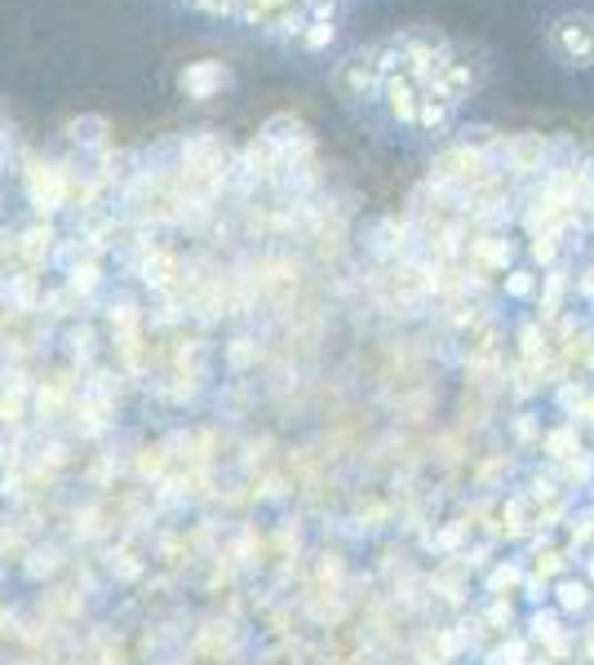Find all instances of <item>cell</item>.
Here are the masks:
<instances>
[{
	"label": "cell",
	"instance_id": "obj_8",
	"mask_svg": "<svg viewBox=\"0 0 594 665\" xmlns=\"http://www.w3.org/2000/svg\"><path fill=\"white\" fill-rule=\"evenodd\" d=\"M262 143L276 151H311V129L298 116H271L262 125Z\"/></svg>",
	"mask_w": 594,
	"mask_h": 665
},
{
	"label": "cell",
	"instance_id": "obj_20",
	"mask_svg": "<svg viewBox=\"0 0 594 665\" xmlns=\"http://www.w3.org/2000/svg\"><path fill=\"white\" fill-rule=\"evenodd\" d=\"M559 293H563V271H550L546 275V297H541V319L559 315Z\"/></svg>",
	"mask_w": 594,
	"mask_h": 665
},
{
	"label": "cell",
	"instance_id": "obj_24",
	"mask_svg": "<svg viewBox=\"0 0 594 665\" xmlns=\"http://www.w3.org/2000/svg\"><path fill=\"white\" fill-rule=\"evenodd\" d=\"M581 293H585V297H594V267L581 275Z\"/></svg>",
	"mask_w": 594,
	"mask_h": 665
},
{
	"label": "cell",
	"instance_id": "obj_1",
	"mask_svg": "<svg viewBox=\"0 0 594 665\" xmlns=\"http://www.w3.org/2000/svg\"><path fill=\"white\" fill-rule=\"evenodd\" d=\"M546 45L563 67L590 71L594 67V14L585 10H568L546 27Z\"/></svg>",
	"mask_w": 594,
	"mask_h": 665
},
{
	"label": "cell",
	"instance_id": "obj_10",
	"mask_svg": "<svg viewBox=\"0 0 594 665\" xmlns=\"http://www.w3.org/2000/svg\"><path fill=\"white\" fill-rule=\"evenodd\" d=\"M541 453H546V458H554V462L576 458V453H581V435H576V426H572V421H563V426L546 430V435H541Z\"/></svg>",
	"mask_w": 594,
	"mask_h": 665
},
{
	"label": "cell",
	"instance_id": "obj_12",
	"mask_svg": "<svg viewBox=\"0 0 594 665\" xmlns=\"http://www.w3.org/2000/svg\"><path fill=\"white\" fill-rule=\"evenodd\" d=\"M519 356H524V364H533V369H541V364H546L550 342H546L541 324H524V328H519Z\"/></svg>",
	"mask_w": 594,
	"mask_h": 665
},
{
	"label": "cell",
	"instance_id": "obj_25",
	"mask_svg": "<svg viewBox=\"0 0 594 665\" xmlns=\"http://www.w3.org/2000/svg\"><path fill=\"white\" fill-rule=\"evenodd\" d=\"M585 582H590V590H594V554L585 560Z\"/></svg>",
	"mask_w": 594,
	"mask_h": 665
},
{
	"label": "cell",
	"instance_id": "obj_9",
	"mask_svg": "<svg viewBox=\"0 0 594 665\" xmlns=\"http://www.w3.org/2000/svg\"><path fill=\"white\" fill-rule=\"evenodd\" d=\"M497 151L506 156V165H511L515 173H533V169H541V160H546V138H541V134H515L511 143H497Z\"/></svg>",
	"mask_w": 594,
	"mask_h": 665
},
{
	"label": "cell",
	"instance_id": "obj_13",
	"mask_svg": "<svg viewBox=\"0 0 594 665\" xmlns=\"http://www.w3.org/2000/svg\"><path fill=\"white\" fill-rule=\"evenodd\" d=\"M280 5H284V0H235L231 19H235V23H245V27H262Z\"/></svg>",
	"mask_w": 594,
	"mask_h": 665
},
{
	"label": "cell",
	"instance_id": "obj_22",
	"mask_svg": "<svg viewBox=\"0 0 594 665\" xmlns=\"http://www.w3.org/2000/svg\"><path fill=\"white\" fill-rule=\"evenodd\" d=\"M191 5H195L200 14H209V19H231L235 0H191Z\"/></svg>",
	"mask_w": 594,
	"mask_h": 665
},
{
	"label": "cell",
	"instance_id": "obj_19",
	"mask_svg": "<svg viewBox=\"0 0 594 665\" xmlns=\"http://www.w3.org/2000/svg\"><path fill=\"white\" fill-rule=\"evenodd\" d=\"M533 258L541 267H554V258H559V232H537L533 236Z\"/></svg>",
	"mask_w": 594,
	"mask_h": 665
},
{
	"label": "cell",
	"instance_id": "obj_23",
	"mask_svg": "<svg viewBox=\"0 0 594 665\" xmlns=\"http://www.w3.org/2000/svg\"><path fill=\"white\" fill-rule=\"evenodd\" d=\"M461 537H466V528H461V523H452V528H444V532H439V541H435V545H439V550H452Z\"/></svg>",
	"mask_w": 594,
	"mask_h": 665
},
{
	"label": "cell",
	"instance_id": "obj_15",
	"mask_svg": "<svg viewBox=\"0 0 594 665\" xmlns=\"http://www.w3.org/2000/svg\"><path fill=\"white\" fill-rule=\"evenodd\" d=\"M519 582H524V568H519L515 560H502V564L484 577L489 595H497V599H502V595H515V590H519Z\"/></svg>",
	"mask_w": 594,
	"mask_h": 665
},
{
	"label": "cell",
	"instance_id": "obj_2",
	"mask_svg": "<svg viewBox=\"0 0 594 665\" xmlns=\"http://www.w3.org/2000/svg\"><path fill=\"white\" fill-rule=\"evenodd\" d=\"M333 93L346 102V106H360V102H373L382 93V76L369 58V49H355L346 54L337 67H333Z\"/></svg>",
	"mask_w": 594,
	"mask_h": 665
},
{
	"label": "cell",
	"instance_id": "obj_17",
	"mask_svg": "<svg viewBox=\"0 0 594 665\" xmlns=\"http://www.w3.org/2000/svg\"><path fill=\"white\" fill-rule=\"evenodd\" d=\"M528 656H533V647H528V639H506V643H497L489 656H484V665H528Z\"/></svg>",
	"mask_w": 594,
	"mask_h": 665
},
{
	"label": "cell",
	"instance_id": "obj_16",
	"mask_svg": "<svg viewBox=\"0 0 594 665\" xmlns=\"http://www.w3.org/2000/svg\"><path fill=\"white\" fill-rule=\"evenodd\" d=\"M537 289H541V275H537V271H528V267L506 271V297H511V302H528V297H537Z\"/></svg>",
	"mask_w": 594,
	"mask_h": 665
},
{
	"label": "cell",
	"instance_id": "obj_6",
	"mask_svg": "<svg viewBox=\"0 0 594 665\" xmlns=\"http://www.w3.org/2000/svg\"><path fill=\"white\" fill-rule=\"evenodd\" d=\"M378 98L386 102V111H391L395 125L413 129V111H417V98H422V84H417V80L391 76V80H382V93H378Z\"/></svg>",
	"mask_w": 594,
	"mask_h": 665
},
{
	"label": "cell",
	"instance_id": "obj_3",
	"mask_svg": "<svg viewBox=\"0 0 594 665\" xmlns=\"http://www.w3.org/2000/svg\"><path fill=\"white\" fill-rule=\"evenodd\" d=\"M422 89H435L439 98L461 102V98H470L474 89H480V67H474L470 58H461V54H452V49H444V58L435 63V71Z\"/></svg>",
	"mask_w": 594,
	"mask_h": 665
},
{
	"label": "cell",
	"instance_id": "obj_21",
	"mask_svg": "<svg viewBox=\"0 0 594 665\" xmlns=\"http://www.w3.org/2000/svg\"><path fill=\"white\" fill-rule=\"evenodd\" d=\"M519 586L528 590V599H533V604H550V582H546V577L524 573V582H519Z\"/></svg>",
	"mask_w": 594,
	"mask_h": 665
},
{
	"label": "cell",
	"instance_id": "obj_14",
	"mask_svg": "<svg viewBox=\"0 0 594 665\" xmlns=\"http://www.w3.org/2000/svg\"><path fill=\"white\" fill-rule=\"evenodd\" d=\"M302 49L306 54H324L333 41H337V23L333 19H306V27H302Z\"/></svg>",
	"mask_w": 594,
	"mask_h": 665
},
{
	"label": "cell",
	"instance_id": "obj_27",
	"mask_svg": "<svg viewBox=\"0 0 594 665\" xmlns=\"http://www.w3.org/2000/svg\"><path fill=\"white\" fill-rule=\"evenodd\" d=\"M298 5H328V0H298Z\"/></svg>",
	"mask_w": 594,
	"mask_h": 665
},
{
	"label": "cell",
	"instance_id": "obj_4",
	"mask_svg": "<svg viewBox=\"0 0 594 665\" xmlns=\"http://www.w3.org/2000/svg\"><path fill=\"white\" fill-rule=\"evenodd\" d=\"M226 84H231V67L217 63V58H195V63H187V67L178 71V89H182L187 98H195V102L217 98Z\"/></svg>",
	"mask_w": 594,
	"mask_h": 665
},
{
	"label": "cell",
	"instance_id": "obj_5",
	"mask_svg": "<svg viewBox=\"0 0 594 665\" xmlns=\"http://www.w3.org/2000/svg\"><path fill=\"white\" fill-rule=\"evenodd\" d=\"M452 125H457V102L439 98L435 89H422L417 111H413V129L426 134V138H444Z\"/></svg>",
	"mask_w": 594,
	"mask_h": 665
},
{
	"label": "cell",
	"instance_id": "obj_7",
	"mask_svg": "<svg viewBox=\"0 0 594 665\" xmlns=\"http://www.w3.org/2000/svg\"><path fill=\"white\" fill-rule=\"evenodd\" d=\"M590 604H594V590H590V582L585 577H559V582H550V608L568 621V617H581V612H590Z\"/></svg>",
	"mask_w": 594,
	"mask_h": 665
},
{
	"label": "cell",
	"instance_id": "obj_11",
	"mask_svg": "<svg viewBox=\"0 0 594 665\" xmlns=\"http://www.w3.org/2000/svg\"><path fill=\"white\" fill-rule=\"evenodd\" d=\"M470 258L484 262V267H506V262L515 258V245H511L506 236H484V240L470 245Z\"/></svg>",
	"mask_w": 594,
	"mask_h": 665
},
{
	"label": "cell",
	"instance_id": "obj_18",
	"mask_svg": "<svg viewBox=\"0 0 594 665\" xmlns=\"http://www.w3.org/2000/svg\"><path fill=\"white\" fill-rule=\"evenodd\" d=\"M563 625H568V621H563V617H559L550 604H546V608H537V612L528 617V630H533V639H541V643H550V639H554Z\"/></svg>",
	"mask_w": 594,
	"mask_h": 665
},
{
	"label": "cell",
	"instance_id": "obj_26",
	"mask_svg": "<svg viewBox=\"0 0 594 665\" xmlns=\"http://www.w3.org/2000/svg\"><path fill=\"white\" fill-rule=\"evenodd\" d=\"M585 652H590V656H594V625H590V630H585Z\"/></svg>",
	"mask_w": 594,
	"mask_h": 665
}]
</instances>
